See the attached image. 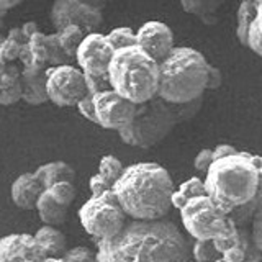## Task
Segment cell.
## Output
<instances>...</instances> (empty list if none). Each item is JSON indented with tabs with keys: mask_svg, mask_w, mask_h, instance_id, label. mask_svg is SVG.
I'll use <instances>...</instances> for the list:
<instances>
[{
	"mask_svg": "<svg viewBox=\"0 0 262 262\" xmlns=\"http://www.w3.org/2000/svg\"><path fill=\"white\" fill-rule=\"evenodd\" d=\"M98 262H188L192 243L174 221L128 220L121 231L95 241Z\"/></svg>",
	"mask_w": 262,
	"mask_h": 262,
	"instance_id": "1",
	"label": "cell"
},
{
	"mask_svg": "<svg viewBox=\"0 0 262 262\" xmlns=\"http://www.w3.org/2000/svg\"><path fill=\"white\" fill-rule=\"evenodd\" d=\"M205 188L220 211L229 215L237 228L248 226L252 216V203L260 187V176L254 154L236 151L215 159L205 172Z\"/></svg>",
	"mask_w": 262,
	"mask_h": 262,
	"instance_id": "2",
	"label": "cell"
},
{
	"mask_svg": "<svg viewBox=\"0 0 262 262\" xmlns=\"http://www.w3.org/2000/svg\"><path fill=\"white\" fill-rule=\"evenodd\" d=\"M174 190L170 174L156 162L126 166L113 185V193L129 220H161L167 216Z\"/></svg>",
	"mask_w": 262,
	"mask_h": 262,
	"instance_id": "3",
	"label": "cell"
},
{
	"mask_svg": "<svg viewBox=\"0 0 262 262\" xmlns=\"http://www.w3.org/2000/svg\"><path fill=\"white\" fill-rule=\"evenodd\" d=\"M203 97L188 103H172L154 95L147 102L136 105L131 123L118 131L120 139L128 146L147 149L162 143L180 123L192 120L200 112Z\"/></svg>",
	"mask_w": 262,
	"mask_h": 262,
	"instance_id": "4",
	"label": "cell"
},
{
	"mask_svg": "<svg viewBox=\"0 0 262 262\" xmlns=\"http://www.w3.org/2000/svg\"><path fill=\"white\" fill-rule=\"evenodd\" d=\"M208 84V61L193 48H174L159 62L158 95L172 103L202 98Z\"/></svg>",
	"mask_w": 262,
	"mask_h": 262,
	"instance_id": "5",
	"label": "cell"
},
{
	"mask_svg": "<svg viewBox=\"0 0 262 262\" xmlns=\"http://www.w3.org/2000/svg\"><path fill=\"white\" fill-rule=\"evenodd\" d=\"M108 79L115 92L139 105L158 95L159 62L138 45L115 49Z\"/></svg>",
	"mask_w": 262,
	"mask_h": 262,
	"instance_id": "6",
	"label": "cell"
},
{
	"mask_svg": "<svg viewBox=\"0 0 262 262\" xmlns=\"http://www.w3.org/2000/svg\"><path fill=\"white\" fill-rule=\"evenodd\" d=\"M80 225L94 241L117 236L129 220L113 190L92 195L79 210Z\"/></svg>",
	"mask_w": 262,
	"mask_h": 262,
	"instance_id": "7",
	"label": "cell"
},
{
	"mask_svg": "<svg viewBox=\"0 0 262 262\" xmlns=\"http://www.w3.org/2000/svg\"><path fill=\"white\" fill-rule=\"evenodd\" d=\"M185 233L193 241H210L225 229L228 215L216 208L208 193L192 196L179 208Z\"/></svg>",
	"mask_w": 262,
	"mask_h": 262,
	"instance_id": "8",
	"label": "cell"
},
{
	"mask_svg": "<svg viewBox=\"0 0 262 262\" xmlns=\"http://www.w3.org/2000/svg\"><path fill=\"white\" fill-rule=\"evenodd\" d=\"M48 100L56 106H76L89 94L84 72L72 62L53 66L46 69Z\"/></svg>",
	"mask_w": 262,
	"mask_h": 262,
	"instance_id": "9",
	"label": "cell"
},
{
	"mask_svg": "<svg viewBox=\"0 0 262 262\" xmlns=\"http://www.w3.org/2000/svg\"><path fill=\"white\" fill-rule=\"evenodd\" d=\"M18 62L21 64V68L27 69L46 71L48 68H53V66L68 64L72 61L61 49L56 31L46 35V33L39 30L30 36L28 43L21 49Z\"/></svg>",
	"mask_w": 262,
	"mask_h": 262,
	"instance_id": "10",
	"label": "cell"
},
{
	"mask_svg": "<svg viewBox=\"0 0 262 262\" xmlns=\"http://www.w3.org/2000/svg\"><path fill=\"white\" fill-rule=\"evenodd\" d=\"M94 105L97 125L103 129L117 131V133L129 125L136 112V103L126 100L113 89H106L103 92L95 94Z\"/></svg>",
	"mask_w": 262,
	"mask_h": 262,
	"instance_id": "11",
	"label": "cell"
},
{
	"mask_svg": "<svg viewBox=\"0 0 262 262\" xmlns=\"http://www.w3.org/2000/svg\"><path fill=\"white\" fill-rule=\"evenodd\" d=\"M49 16L54 30L66 25H79L85 33H92L98 31L103 23V10L82 0H54Z\"/></svg>",
	"mask_w": 262,
	"mask_h": 262,
	"instance_id": "12",
	"label": "cell"
},
{
	"mask_svg": "<svg viewBox=\"0 0 262 262\" xmlns=\"http://www.w3.org/2000/svg\"><path fill=\"white\" fill-rule=\"evenodd\" d=\"M115 53L106 35L100 31L87 33L80 41L74 61L84 74L90 76H108V66Z\"/></svg>",
	"mask_w": 262,
	"mask_h": 262,
	"instance_id": "13",
	"label": "cell"
},
{
	"mask_svg": "<svg viewBox=\"0 0 262 262\" xmlns=\"http://www.w3.org/2000/svg\"><path fill=\"white\" fill-rule=\"evenodd\" d=\"M136 45L152 59L164 61L174 49V33L162 21H146L136 31Z\"/></svg>",
	"mask_w": 262,
	"mask_h": 262,
	"instance_id": "14",
	"label": "cell"
},
{
	"mask_svg": "<svg viewBox=\"0 0 262 262\" xmlns=\"http://www.w3.org/2000/svg\"><path fill=\"white\" fill-rule=\"evenodd\" d=\"M46 259L35 234L13 233L0 237V262H39Z\"/></svg>",
	"mask_w": 262,
	"mask_h": 262,
	"instance_id": "15",
	"label": "cell"
},
{
	"mask_svg": "<svg viewBox=\"0 0 262 262\" xmlns=\"http://www.w3.org/2000/svg\"><path fill=\"white\" fill-rule=\"evenodd\" d=\"M45 185L36 176V172H23L13 180L10 187V199L20 210H35L39 195L43 193Z\"/></svg>",
	"mask_w": 262,
	"mask_h": 262,
	"instance_id": "16",
	"label": "cell"
},
{
	"mask_svg": "<svg viewBox=\"0 0 262 262\" xmlns=\"http://www.w3.org/2000/svg\"><path fill=\"white\" fill-rule=\"evenodd\" d=\"M123 169H125V166H123L118 158H115L112 154L103 156L100 159V164H98V172L89 180L90 193L98 195V193L113 190V185L121 176Z\"/></svg>",
	"mask_w": 262,
	"mask_h": 262,
	"instance_id": "17",
	"label": "cell"
},
{
	"mask_svg": "<svg viewBox=\"0 0 262 262\" xmlns=\"http://www.w3.org/2000/svg\"><path fill=\"white\" fill-rule=\"evenodd\" d=\"M21 100L33 106L49 102L46 92V71L21 69Z\"/></svg>",
	"mask_w": 262,
	"mask_h": 262,
	"instance_id": "18",
	"label": "cell"
},
{
	"mask_svg": "<svg viewBox=\"0 0 262 262\" xmlns=\"http://www.w3.org/2000/svg\"><path fill=\"white\" fill-rule=\"evenodd\" d=\"M21 64L8 62L0 77V105L10 106L21 100Z\"/></svg>",
	"mask_w": 262,
	"mask_h": 262,
	"instance_id": "19",
	"label": "cell"
},
{
	"mask_svg": "<svg viewBox=\"0 0 262 262\" xmlns=\"http://www.w3.org/2000/svg\"><path fill=\"white\" fill-rule=\"evenodd\" d=\"M35 210L38 211L41 223L51 225V226H61L62 223H66V218H68V213H69V207L61 205L46 188L43 190V193L39 195Z\"/></svg>",
	"mask_w": 262,
	"mask_h": 262,
	"instance_id": "20",
	"label": "cell"
},
{
	"mask_svg": "<svg viewBox=\"0 0 262 262\" xmlns=\"http://www.w3.org/2000/svg\"><path fill=\"white\" fill-rule=\"evenodd\" d=\"M35 239L38 241L39 248L43 249L46 257H61L68 251V239L57 226L43 225L35 233Z\"/></svg>",
	"mask_w": 262,
	"mask_h": 262,
	"instance_id": "21",
	"label": "cell"
},
{
	"mask_svg": "<svg viewBox=\"0 0 262 262\" xmlns=\"http://www.w3.org/2000/svg\"><path fill=\"white\" fill-rule=\"evenodd\" d=\"M36 176L39 177V180L43 182L45 188L53 185L56 182H61V180H69V182H74L76 179V170L71 166V164L64 162V161H51L46 162L43 166H39L36 170Z\"/></svg>",
	"mask_w": 262,
	"mask_h": 262,
	"instance_id": "22",
	"label": "cell"
},
{
	"mask_svg": "<svg viewBox=\"0 0 262 262\" xmlns=\"http://www.w3.org/2000/svg\"><path fill=\"white\" fill-rule=\"evenodd\" d=\"M28 43V36L25 35L21 27H13L8 30L2 45H0V57L7 62H18V57L25 45Z\"/></svg>",
	"mask_w": 262,
	"mask_h": 262,
	"instance_id": "23",
	"label": "cell"
},
{
	"mask_svg": "<svg viewBox=\"0 0 262 262\" xmlns=\"http://www.w3.org/2000/svg\"><path fill=\"white\" fill-rule=\"evenodd\" d=\"M179 2L184 12L199 16L203 23L211 25L216 21V12L225 0H179Z\"/></svg>",
	"mask_w": 262,
	"mask_h": 262,
	"instance_id": "24",
	"label": "cell"
},
{
	"mask_svg": "<svg viewBox=\"0 0 262 262\" xmlns=\"http://www.w3.org/2000/svg\"><path fill=\"white\" fill-rule=\"evenodd\" d=\"M56 33H57V39H59V45L64 54L68 56L71 61H74L80 41L84 39L87 33L82 30L79 25H66V27L56 30Z\"/></svg>",
	"mask_w": 262,
	"mask_h": 262,
	"instance_id": "25",
	"label": "cell"
},
{
	"mask_svg": "<svg viewBox=\"0 0 262 262\" xmlns=\"http://www.w3.org/2000/svg\"><path fill=\"white\" fill-rule=\"evenodd\" d=\"M257 16V4L252 0H243L239 2V8H237V23H236V36L239 39V43L246 48L248 45V31L251 23L256 20Z\"/></svg>",
	"mask_w": 262,
	"mask_h": 262,
	"instance_id": "26",
	"label": "cell"
},
{
	"mask_svg": "<svg viewBox=\"0 0 262 262\" xmlns=\"http://www.w3.org/2000/svg\"><path fill=\"white\" fill-rule=\"evenodd\" d=\"M205 193H207V188H205L203 180L200 177H192L185 180L184 184H180V187L174 190V193H172V207L179 210L192 196L205 195Z\"/></svg>",
	"mask_w": 262,
	"mask_h": 262,
	"instance_id": "27",
	"label": "cell"
},
{
	"mask_svg": "<svg viewBox=\"0 0 262 262\" xmlns=\"http://www.w3.org/2000/svg\"><path fill=\"white\" fill-rule=\"evenodd\" d=\"M46 190L51 193L54 199L59 202L64 207H71L76 200V187H74V182H69V180H61V182H56L53 185L46 187Z\"/></svg>",
	"mask_w": 262,
	"mask_h": 262,
	"instance_id": "28",
	"label": "cell"
},
{
	"mask_svg": "<svg viewBox=\"0 0 262 262\" xmlns=\"http://www.w3.org/2000/svg\"><path fill=\"white\" fill-rule=\"evenodd\" d=\"M106 39L110 41L113 49L133 46L136 45V31L131 30L129 27H118V28H113L108 35H106Z\"/></svg>",
	"mask_w": 262,
	"mask_h": 262,
	"instance_id": "29",
	"label": "cell"
},
{
	"mask_svg": "<svg viewBox=\"0 0 262 262\" xmlns=\"http://www.w3.org/2000/svg\"><path fill=\"white\" fill-rule=\"evenodd\" d=\"M192 257L195 262H216L220 254L210 241H195L192 244Z\"/></svg>",
	"mask_w": 262,
	"mask_h": 262,
	"instance_id": "30",
	"label": "cell"
},
{
	"mask_svg": "<svg viewBox=\"0 0 262 262\" xmlns=\"http://www.w3.org/2000/svg\"><path fill=\"white\" fill-rule=\"evenodd\" d=\"M248 228H249L251 243L254 244V248L262 254V203L257 207V210L252 213Z\"/></svg>",
	"mask_w": 262,
	"mask_h": 262,
	"instance_id": "31",
	"label": "cell"
},
{
	"mask_svg": "<svg viewBox=\"0 0 262 262\" xmlns=\"http://www.w3.org/2000/svg\"><path fill=\"white\" fill-rule=\"evenodd\" d=\"M62 257L66 262H98L95 251L85 246H76V248L68 249Z\"/></svg>",
	"mask_w": 262,
	"mask_h": 262,
	"instance_id": "32",
	"label": "cell"
},
{
	"mask_svg": "<svg viewBox=\"0 0 262 262\" xmlns=\"http://www.w3.org/2000/svg\"><path fill=\"white\" fill-rule=\"evenodd\" d=\"M77 112L84 117L85 120L92 121L97 125V118H95V105H94V94H87L85 97H82L76 105Z\"/></svg>",
	"mask_w": 262,
	"mask_h": 262,
	"instance_id": "33",
	"label": "cell"
},
{
	"mask_svg": "<svg viewBox=\"0 0 262 262\" xmlns=\"http://www.w3.org/2000/svg\"><path fill=\"white\" fill-rule=\"evenodd\" d=\"M84 77H85L87 90L94 95L98 92H103L106 89H112L108 76H90V74H84Z\"/></svg>",
	"mask_w": 262,
	"mask_h": 262,
	"instance_id": "34",
	"label": "cell"
},
{
	"mask_svg": "<svg viewBox=\"0 0 262 262\" xmlns=\"http://www.w3.org/2000/svg\"><path fill=\"white\" fill-rule=\"evenodd\" d=\"M246 48H249L252 53H256L257 56L262 57V31L259 30L256 20L251 23L249 31H248V45Z\"/></svg>",
	"mask_w": 262,
	"mask_h": 262,
	"instance_id": "35",
	"label": "cell"
},
{
	"mask_svg": "<svg viewBox=\"0 0 262 262\" xmlns=\"http://www.w3.org/2000/svg\"><path fill=\"white\" fill-rule=\"evenodd\" d=\"M211 162H213V149H208V147H205V149H202L199 154L195 156L193 167L196 170H200V172H207L208 167L211 166Z\"/></svg>",
	"mask_w": 262,
	"mask_h": 262,
	"instance_id": "36",
	"label": "cell"
},
{
	"mask_svg": "<svg viewBox=\"0 0 262 262\" xmlns=\"http://www.w3.org/2000/svg\"><path fill=\"white\" fill-rule=\"evenodd\" d=\"M221 85V71L208 64V84L207 89H218Z\"/></svg>",
	"mask_w": 262,
	"mask_h": 262,
	"instance_id": "37",
	"label": "cell"
},
{
	"mask_svg": "<svg viewBox=\"0 0 262 262\" xmlns=\"http://www.w3.org/2000/svg\"><path fill=\"white\" fill-rule=\"evenodd\" d=\"M237 149L231 144H218L215 149H213V161L215 159H221V158H226L229 154H234Z\"/></svg>",
	"mask_w": 262,
	"mask_h": 262,
	"instance_id": "38",
	"label": "cell"
},
{
	"mask_svg": "<svg viewBox=\"0 0 262 262\" xmlns=\"http://www.w3.org/2000/svg\"><path fill=\"white\" fill-rule=\"evenodd\" d=\"M21 2L23 0H0V18H5V15Z\"/></svg>",
	"mask_w": 262,
	"mask_h": 262,
	"instance_id": "39",
	"label": "cell"
},
{
	"mask_svg": "<svg viewBox=\"0 0 262 262\" xmlns=\"http://www.w3.org/2000/svg\"><path fill=\"white\" fill-rule=\"evenodd\" d=\"M21 30H23L25 35L28 36V39H30V36L33 35V33L39 31V28H38V23H36V21H27V23H23V25H21Z\"/></svg>",
	"mask_w": 262,
	"mask_h": 262,
	"instance_id": "40",
	"label": "cell"
},
{
	"mask_svg": "<svg viewBox=\"0 0 262 262\" xmlns=\"http://www.w3.org/2000/svg\"><path fill=\"white\" fill-rule=\"evenodd\" d=\"M82 2H85V4H89V5L95 7V8H100V10H103L105 5H106V4H110L112 0H82Z\"/></svg>",
	"mask_w": 262,
	"mask_h": 262,
	"instance_id": "41",
	"label": "cell"
},
{
	"mask_svg": "<svg viewBox=\"0 0 262 262\" xmlns=\"http://www.w3.org/2000/svg\"><path fill=\"white\" fill-rule=\"evenodd\" d=\"M256 23H257L259 30L262 31V2H260V4H257V16H256Z\"/></svg>",
	"mask_w": 262,
	"mask_h": 262,
	"instance_id": "42",
	"label": "cell"
},
{
	"mask_svg": "<svg viewBox=\"0 0 262 262\" xmlns=\"http://www.w3.org/2000/svg\"><path fill=\"white\" fill-rule=\"evenodd\" d=\"M39 262H66L64 257H46V259H41Z\"/></svg>",
	"mask_w": 262,
	"mask_h": 262,
	"instance_id": "43",
	"label": "cell"
},
{
	"mask_svg": "<svg viewBox=\"0 0 262 262\" xmlns=\"http://www.w3.org/2000/svg\"><path fill=\"white\" fill-rule=\"evenodd\" d=\"M7 61L5 59H2V57H0V77H2V74H4V71H5V68H7Z\"/></svg>",
	"mask_w": 262,
	"mask_h": 262,
	"instance_id": "44",
	"label": "cell"
},
{
	"mask_svg": "<svg viewBox=\"0 0 262 262\" xmlns=\"http://www.w3.org/2000/svg\"><path fill=\"white\" fill-rule=\"evenodd\" d=\"M4 38H5L4 35H0V45H2V41H4Z\"/></svg>",
	"mask_w": 262,
	"mask_h": 262,
	"instance_id": "45",
	"label": "cell"
},
{
	"mask_svg": "<svg viewBox=\"0 0 262 262\" xmlns=\"http://www.w3.org/2000/svg\"><path fill=\"white\" fill-rule=\"evenodd\" d=\"M252 2H256V4H260V2H262V0H252Z\"/></svg>",
	"mask_w": 262,
	"mask_h": 262,
	"instance_id": "46",
	"label": "cell"
},
{
	"mask_svg": "<svg viewBox=\"0 0 262 262\" xmlns=\"http://www.w3.org/2000/svg\"><path fill=\"white\" fill-rule=\"evenodd\" d=\"M239 2H243V0H239Z\"/></svg>",
	"mask_w": 262,
	"mask_h": 262,
	"instance_id": "47",
	"label": "cell"
}]
</instances>
